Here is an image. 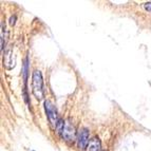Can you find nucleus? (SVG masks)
<instances>
[{"mask_svg":"<svg viewBox=\"0 0 151 151\" xmlns=\"http://www.w3.org/2000/svg\"><path fill=\"white\" fill-rule=\"evenodd\" d=\"M32 91L37 99L43 98V81L40 71H34L32 77Z\"/></svg>","mask_w":151,"mask_h":151,"instance_id":"nucleus-1","label":"nucleus"},{"mask_svg":"<svg viewBox=\"0 0 151 151\" xmlns=\"http://www.w3.org/2000/svg\"><path fill=\"white\" fill-rule=\"evenodd\" d=\"M45 112H47V115H48V119H49V121H50L51 125L53 127H57L59 121H58L57 110H56L55 106H54L50 101H45Z\"/></svg>","mask_w":151,"mask_h":151,"instance_id":"nucleus-2","label":"nucleus"},{"mask_svg":"<svg viewBox=\"0 0 151 151\" xmlns=\"http://www.w3.org/2000/svg\"><path fill=\"white\" fill-rule=\"evenodd\" d=\"M60 133L65 141H74L76 137V129L70 121H65Z\"/></svg>","mask_w":151,"mask_h":151,"instance_id":"nucleus-3","label":"nucleus"},{"mask_svg":"<svg viewBox=\"0 0 151 151\" xmlns=\"http://www.w3.org/2000/svg\"><path fill=\"white\" fill-rule=\"evenodd\" d=\"M77 144L81 149H86L89 144V130L86 128L81 129L77 134Z\"/></svg>","mask_w":151,"mask_h":151,"instance_id":"nucleus-4","label":"nucleus"},{"mask_svg":"<svg viewBox=\"0 0 151 151\" xmlns=\"http://www.w3.org/2000/svg\"><path fill=\"white\" fill-rule=\"evenodd\" d=\"M86 151H101V142L98 137H93L92 139H90Z\"/></svg>","mask_w":151,"mask_h":151,"instance_id":"nucleus-5","label":"nucleus"},{"mask_svg":"<svg viewBox=\"0 0 151 151\" xmlns=\"http://www.w3.org/2000/svg\"><path fill=\"white\" fill-rule=\"evenodd\" d=\"M3 63H4V65L6 67V68H10V65H9V63H12V65L14 67L15 65V63H14V61H12V51L9 50L6 53H5L4 55V60H3Z\"/></svg>","mask_w":151,"mask_h":151,"instance_id":"nucleus-6","label":"nucleus"},{"mask_svg":"<svg viewBox=\"0 0 151 151\" xmlns=\"http://www.w3.org/2000/svg\"><path fill=\"white\" fill-rule=\"evenodd\" d=\"M144 8H145V10H146V11H148V12H151V2L145 3Z\"/></svg>","mask_w":151,"mask_h":151,"instance_id":"nucleus-7","label":"nucleus"},{"mask_svg":"<svg viewBox=\"0 0 151 151\" xmlns=\"http://www.w3.org/2000/svg\"><path fill=\"white\" fill-rule=\"evenodd\" d=\"M14 20H15V18H11V24H14V23H15V21H14Z\"/></svg>","mask_w":151,"mask_h":151,"instance_id":"nucleus-8","label":"nucleus"}]
</instances>
